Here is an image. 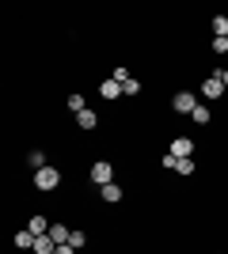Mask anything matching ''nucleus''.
Wrapping results in <instances>:
<instances>
[{
    "label": "nucleus",
    "mask_w": 228,
    "mask_h": 254,
    "mask_svg": "<svg viewBox=\"0 0 228 254\" xmlns=\"http://www.w3.org/2000/svg\"><path fill=\"white\" fill-rule=\"evenodd\" d=\"M99 91H103V99H110V103H114V99H122V84H118V80H103V84H99Z\"/></svg>",
    "instance_id": "6e6552de"
},
{
    "label": "nucleus",
    "mask_w": 228,
    "mask_h": 254,
    "mask_svg": "<svg viewBox=\"0 0 228 254\" xmlns=\"http://www.w3.org/2000/svg\"><path fill=\"white\" fill-rule=\"evenodd\" d=\"M27 163H31L34 171H42V167H46V156H42V152H31V156H27Z\"/></svg>",
    "instance_id": "6ab92c4d"
},
{
    "label": "nucleus",
    "mask_w": 228,
    "mask_h": 254,
    "mask_svg": "<svg viewBox=\"0 0 228 254\" xmlns=\"http://www.w3.org/2000/svg\"><path fill=\"white\" fill-rule=\"evenodd\" d=\"M54 251H57V243L50 235H38V239H34V254H54Z\"/></svg>",
    "instance_id": "ddd939ff"
},
{
    "label": "nucleus",
    "mask_w": 228,
    "mask_h": 254,
    "mask_svg": "<svg viewBox=\"0 0 228 254\" xmlns=\"http://www.w3.org/2000/svg\"><path fill=\"white\" fill-rule=\"evenodd\" d=\"M175 171L179 175H194V159H175Z\"/></svg>",
    "instance_id": "a211bd4d"
},
{
    "label": "nucleus",
    "mask_w": 228,
    "mask_h": 254,
    "mask_svg": "<svg viewBox=\"0 0 228 254\" xmlns=\"http://www.w3.org/2000/svg\"><path fill=\"white\" fill-rule=\"evenodd\" d=\"M57 186H61V171H57L54 163H46L42 171H34V190L50 193V190H57Z\"/></svg>",
    "instance_id": "f257e3e1"
},
{
    "label": "nucleus",
    "mask_w": 228,
    "mask_h": 254,
    "mask_svg": "<svg viewBox=\"0 0 228 254\" xmlns=\"http://www.w3.org/2000/svg\"><path fill=\"white\" fill-rule=\"evenodd\" d=\"M209 46H213V53H221V57H225V53H228V38H213V42H209Z\"/></svg>",
    "instance_id": "aec40b11"
},
{
    "label": "nucleus",
    "mask_w": 228,
    "mask_h": 254,
    "mask_svg": "<svg viewBox=\"0 0 228 254\" xmlns=\"http://www.w3.org/2000/svg\"><path fill=\"white\" fill-rule=\"evenodd\" d=\"M225 91H228V87L221 84L217 76H206V80H202V95H206V99H221Z\"/></svg>",
    "instance_id": "423d86ee"
},
{
    "label": "nucleus",
    "mask_w": 228,
    "mask_h": 254,
    "mask_svg": "<svg viewBox=\"0 0 228 254\" xmlns=\"http://www.w3.org/2000/svg\"><path fill=\"white\" fill-rule=\"evenodd\" d=\"M69 110H73V114H84V110H87V99L84 95H69Z\"/></svg>",
    "instance_id": "2eb2a0df"
},
{
    "label": "nucleus",
    "mask_w": 228,
    "mask_h": 254,
    "mask_svg": "<svg viewBox=\"0 0 228 254\" xmlns=\"http://www.w3.org/2000/svg\"><path fill=\"white\" fill-rule=\"evenodd\" d=\"M76 126H80V129H95L99 114H95V110H84V114H76Z\"/></svg>",
    "instance_id": "f8f14e48"
},
{
    "label": "nucleus",
    "mask_w": 228,
    "mask_h": 254,
    "mask_svg": "<svg viewBox=\"0 0 228 254\" xmlns=\"http://www.w3.org/2000/svg\"><path fill=\"white\" fill-rule=\"evenodd\" d=\"M167 152H171L175 159H194V140H190V137H175Z\"/></svg>",
    "instance_id": "20e7f679"
},
{
    "label": "nucleus",
    "mask_w": 228,
    "mask_h": 254,
    "mask_svg": "<svg viewBox=\"0 0 228 254\" xmlns=\"http://www.w3.org/2000/svg\"><path fill=\"white\" fill-rule=\"evenodd\" d=\"M194 106H198V99L190 95V91H175L171 95V110L175 114H194Z\"/></svg>",
    "instance_id": "f03ea898"
},
{
    "label": "nucleus",
    "mask_w": 228,
    "mask_h": 254,
    "mask_svg": "<svg viewBox=\"0 0 228 254\" xmlns=\"http://www.w3.org/2000/svg\"><path fill=\"white\" fill-rule=\"evenodd\" d=\"M91 182H95V186H107V182H114V167H110L107 159L91 163Z\"/></svg>",
    "instance_id": "7ed1b4c3"
},
{
    "label": "nucleus",
    "mask_w": 228,
    "mask_h": 254,
    "mask_svg": "<svg viewBox=\"0 0 228 254\" xmlns=\"http://www.w3.org/2000/svg\"><path fill=\"white\" fill-rule=\"evenodd\" d=\"M110 80H118V84H126V80H130V68H114V72H110Z\"/></svg>",
    "instance_id": "412c9836"
},
{
    "label": "nucleus",
    "mask_w": 228,
    "mask_h": 254,
    "mask_svg": "<svg viewBox=\"0 0 228 254\" xmlns=\"http://www.w3.org/2000/svg\"><path fill=\"white\" fill-rule=\"evenodd\" d=\"M137 95H141V80H137V76H130V80L122 84V99H137Z\"/></svg>",
    "instance_id": "9d476101"
},
{
    "label": "nucleus",
    "mask_w": 228,
    "mask_h": 254,
    "mask_svg": "<svg viewBox=\"0 0 228 254\" xmlns=\"http://www.w3.org/2000/svg\"><path fill=\"white\" fill-rule=\"evenodd\" d=\"M87 243V232H80V228H73V235H69V247H76V251H80V247Z\"/></svg>",
    "instance_id": "f3484780"
},
{
    "label": "nucleus",
    "mask_w": 228,
    "mask_h": 254,
    "mask_svg": "<svg viewBox=\"0 0 228 254\" xmlns=\"http://www.w3.org/2000/svg\"><path fill=\"white\" fill-rule=\"evenodd\" d=\"M15 247H19V251H34V235L27 232V228H23V232H15Z\"/></svg>",
    "instance_id": "4468645a"
},
{
    "label": "nucleus",
    "mask_w": 228,
    "mask_h": 254,
    "mask_svg": "<svg viewBox=\"0 0 228 254\" xmlns=\"http://www.w3.org/2000/svg\"><path fill=\"white\" fill-rule=\"evenodd\" d=\"M54 254H76V247H69V243H61V247H57V251Z\"/></svg>",
    "instance_id": "4be33fe9"
},
{
    "label": "nucleus",
    "mask_w": 228,
    "mask_h": 254,
    "mask_svg": "<svg viewBox=\"0 0 228 254\" xmlns=\"http://www.w3.org/2000/svg\"><path fill=\"white\" fill-rule=\"evenodd\" d=\"M50 228H54V224L46 220V216H31V224H27V232H31L34 239H38V235H50Z\"/></svg>",
    "instance_id": "0eeeda50"
},
{
    "label": "nucleus",
    "mask_w": 228,
    "mask_h": 254,
    "mask_svg": "<svg viewBox=\"0 0 228 254\" xmlns=\"http://www.w3.org/2000/svg\"><path fill=\"white\" fill-rule=\"evenodd\" d=\"M99 197H103L107 205H118L122 197H126V190H122L118 182H107V186H99Z\"/></svg>",
    "instance_id": "39448f33"
},
{
    "label": "nucleus",
    "mask_w": 228,
    "mask_h": 254,
    "mask_svg": "<svg viewBox=\"0 0 228 254\" xmlns=\"http://www.w3.org/2000/svg\"><path fill=\"white\" fill-rule=\"evenodd\" d=\"M190 118H194V126H209V122H213V110H209L206 103H198V106H194V114H190Z\"/></svg>",
    "instance_id": "1a4fd4ad"
},
{
    "label": "nucleus",
    "mask_w": 228,
    "mask_h": 254,
    "mask_svg": "<svg viewBox=\"0 0 228 254\" xmlns=\"http://www.w3.org/2000/svg\"><path fill=\"white\" fill-rule=\"evenodd\" d=\"M69 235H73V228H65V224H54V228H50V239H54L57 247L69 243Z\"/></svg>",
    "instance_id": "9b49d317"
},
{
    "label": "nucleus",
    "mask_w": 228,
    "mask_h": 254,
    "mask_svg": "<svg viewBox=\"0 0 228 254\" xmlns=\"http://www.w3.org/2000/svg\"><path fill=\"white\" fill-rule=\"evenodd\" d=\"M213 34H217V38H228V15H217V19H213Z\"/></svg>",
    "instance_id": "dca6fc26"
}]
</instances>
